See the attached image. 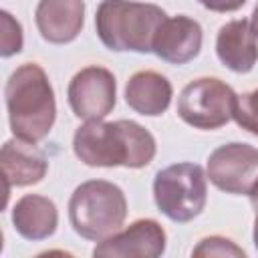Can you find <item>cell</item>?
<instances>
[{
	"label": "cell",
	"instance_id": "1",
	"mask_svg": "<svg viewBox=\"0 0 258 258\" xmlns=\"http://www.w3.org/2000/svg\"><path fill=\"white\" fill-rule=\"evenodd\" d=\"M75 155L91 167H129L149 165L157 153L155 137L139 123L119 121H85L73 137Z\"/></svg>",
	"mask_w": 258,
	"mask_h": 258
},
{
	"label": "cell",
	"instance_id": "2",
	"mask_svg": "<svg viewBox=\"0 0 258 258\" xmlns=\"http://www.w3.org/2000/svg\"><path fill=\"white\" fill-rule=\"evenodd\" d=\"M4 97L14 137L38 143L50 133L56 119V101L48 75L40 64L24 62L12 71Z\"/></svg>",
	"mask_w": 258,
	"mask_h": 258
},
{
	"label": "cell",
	"instance_id": "3",
	"mask_svg": "<svg viewBox=\"0 0 258 258\" xmlns=\"http://www.w3.org/2000/svg\"><path fill=\"white\" fill-rule=\"evenodd\" d=\"M167 14L149 2L103 0L95 12L101 42L115 52H153V40Z\"/></svg>",
	"mask_w": 258,
	"mask_h": 258
},
{
	"label": "cell",
	"instance_id": "4",
	"mask_svg": "<svg viewBox=\"0 0 258 258\" xmlns=\"http://www.w3.org/2000/svg\"><path fill=\"white\" fill-rule=\"evenodd\" d=\"M127 218V198L119 185L107 179L81 183L69 200L73 230L91 242H101L121 230Z\"/></svg>",
	"mask_w": 258,
	"mask_h": 258
},
{
	"label": "cell",
	"instance_id": "5",
	"mask_svg": "<svg viewBox=\"0 0 258 258\" xmlns=\"http://www.w3.org/2000/svg\"><path fill=\"white\" fill-rule=\"evenodd\" d=\"M153 200L157 210L171 222H191L206 208L208 175L198 163L167 165L153 179Z\"/></svg>",
	"mask_w": 258,
	"mask_h": 258
},
{
	"label": "cell",
	"instance_id": "6",
	"mask_svg": "<svg viewBox=\"0 0 258 258\" xmlns=\"http://www.w3.org/2000/svg\"><path fill=\"white\" fill-rule=\"evenodd\" d=\"M234 89L218 77H200L187 83L177 99V115L194 129L214 131L234 117Z\"/></svg>",
	"mask_w": 258,
	"mask_h": 258
},
{
	"label": "cell",
	"instance_id": "7",
	"mask_svg": "<svg viewBox=\"0 0 258 258\" xmlns=\"http://www.w3.org/2000/svg\"><path fill=\"white\" fill-rule=\"evenodd\" d=\"M206 175L226 194L248 196L258 181V147L238 141L220 145L208 157Z\"/></svg>",
	"mask_w": 258,
	"mask_h": 258
},
{
	"label": "cell",
	"instance_id": "8",
	"mask_svg": "<svg viewBox=\"0 0 258 258\" xmlns=\"http://www.w3.org/2000/svg\"><path fill=\"white\" fill-rule=\"evenodd\" d=\"M67 97L75 117L83 121L105 119L117 103L115 75L99 64L85 67L71 79Z\"/></svg>",
	"mask_w": 258,
	"mask_h": 258
},
{
	"label": "cell",
	"instance_id": "9",
	"mask_svg": "<svg viewBox=\"0 0 258 258\" xmlns=\"http://www.w3.org/2000/svg\"><path fill=\"white\" fill-rule=\"evenodd\" d=\"M167 236L159 222L141 218L93 248L97 258H157L165 252Z\"/></svg>",
	"mask_w": 258,
	"mask_h": 258
},
{
	"label": "cell",
	"instance_id": "10",
	"mask_svg": "<svg viewBox=\"0 0 258 258\" xmlns=\"http://www.w3.org/2000/svg\"><path fill=\"white\" fill-rule=\"evenodd\" d=\"M202 40L204 32L198 20L185 14H177L171 18L167 16L155 34L153 52L165 62L185 64L200 54Z\"/></svg>",
	"mask_w": 258,
	"mask_h": 258
},
{
	"label": "cell",
	"instance_id": "11",
	"mask_svg": "<svg viewBox=\"0 0 258 258\" xmlns=\"http://www.w3.org/2000/svg\"><path fill=\"white\" fill-rule=\"evenodd\" d=\"M0 165L6 181V196L10 187H26L40 183L48 171L46 155L36 147V143L20 137L8 139L2 145Z\"/></svg>",
	"mask_w": 258,
	"mask_h": 258
},
{
	"label": "cell",
	"instance_id": "12",
	"mask_svg": "<svg viewBox=\"0 0 258 258\" xmlns=\"http://www.w3.org/2000/svg\"><path fill=\"white\" fill-rule=\"evenodd\" d=\"M34 22L46 42H73L85 24V0H40Z\"/></svg>",
	"mask_w": 258,
	"mask_h": 258
},
{
	"label": "cell",
	"instance_id": "13",
	"mask_svg": "<svg viewBox=\"0 0 258 258\" xmlns=\"http://www.w3.org/2000/svg\"><path fill=\"white\" fill-rule=\"evenodd\" d=\"M216 54L220 62L234 73H250L258 60V38L250 20L238 18L226 22L216 36Z\"/></svg>",
	"mask_w": 258,
	"mask_h": 258
},
{
	"label": "cell",
	"instance_id": "14",
	"mask_svg": "<svg viewBox=\"0 0 258 258\" xmlns=\"http://www.w3.org/2000/svg\"><path fill=\"white\" fill-rule=\"evenodd\" d=\"M173 87L157 71H137L125 85V101L127 105L145 117L163 115L171 103Z\"/></svg>",
	"mask_w": 258,
	"mask_h": 258
},
{
	"label": "cell",
	"instance_id": "15",
	"mask_svg": "<svg viewBox=\"0 0 258 258\" xmlns=\"http://www.w3.org/2000/svg\"><path fill=\"white\" fill-rule=\"evenodd\" d=\"M12 224L26 240H46L56 232L58 210L52 200L38 194H26L12 208Z\"/></svg>",
	"mask_w": 258,
	"mask_h": 258
},
{
	"label": "cell",
	"instance_id": "16",
	"mask_svg": "<svg viewBox=\"0 0 258 258\" xmlns=\"http://www.w3.org/2000/svg\"><path fill=\"white\" fill-rule=\"evenodd\" d=\"M0 56L8 58L12 54H18L24 44L22 26L8 10L0 12Z\"/></svg>",
	"mask_w": 258,
	"mask_h": 258
},
{
	"label": "cell",
	"instance_id": "17",
	"mask_svg": "<svg viewBox=\"0 0 258 258\" xmlns=\"http://www.w3.org/2000/svg\"><path fill=\"white\" fill-rule=\"evenodd\" d=\"M232 119L238 123V127H242L244 131L258 137V89L236 97V107H234Z\"/></svg>",
	"mask_w": 258,
	"mask_h": 258
},
{
	"label": "cell",
	"instance_id": "18",
	"mask_svg": "<svg viewBox=\"0 0 258 258\" xmlns=\"http://www.w3.org/2000/svg\"><path fill=\"white\" fill-rule=\"evenodd\" d=\"M194 256H234V258H244L246 252L232 240L224 236H208L198 242V246L191 250Z\"/></svg>",
	"mask_w": 258,
	"mask_h": 258
},
{
	"label": "cell",
	"instance_id": "19",
	"mask_svg": "<svg viewBox=\"0 0 258 258\" xmlns=\"http://www.w3.org/2000/svg\"><path fill=\"white\" fill-rule=\"evenodd\" d=\"M200 4L212 12H236L246 4V0H200Z\"/></svg>",
	"mask_w": 258,
	"mask_h": 258
},
{
	"label": "cell",
	"instance_id": "20",
	"mask_svg": "<svg viewBox=\"0 0 258 258\" xmlns=\"http://www.w3.org/2000/svg\"><path fill=\"white\" fill-rule=\"evenodd\" d=\"M250 204H252V208H254V212H258V181H256V185L250 189Z\"/></svg>",
	"mask_w": 258,
	"mask_h": 258
},
{
	"label": "cell",
	"instance_id": "21",
	"mask_svg": "<svg viewBox=\"0 0 258 258\" xmlns=\"http://www.w3.org/2000/svg\"><path fill=\"white\" fill-rule=\"evenodd\" d=\"M250 26H252V32H254V34H256V38H258V4H256V8H254V12H252Z\"/></svg>",
	"mask_w": 258,
	"mask_h": 258
},
{
	"label": "cell",
	"instance_id": "22",
	"mask_svg": "<svg viewBox=\"0 0 258 258\" xmlns=\"http://www.w3.org/2000/svg\"><path fill=\"white\" fill-rule=\"evenodd\" d=\"M252 238H254V246L258 250V212H256V218H254V232H252Z\"/></svg>",
	"mask_w": 258,
	"mask_h": 258
}]
</instances>
